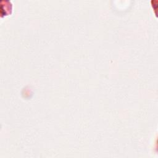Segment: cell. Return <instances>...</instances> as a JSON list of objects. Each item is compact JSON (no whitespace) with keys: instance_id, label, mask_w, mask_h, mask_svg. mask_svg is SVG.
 <instances>
[{"instance_id":"obj_1","label":"cell","mask_w":158,"mask_h":158,"mask_svg":"<svg viewBox=\"0 0 158 158\" xmlns=\"http://www.w3.org/2000/svg\"><path fill=\"white\" fill-rule=\"evenodd\" d=\"M5 6L1 5V12H3V10H5V13L4 14L6 15L9 13H11V10H12V4L11 3L10 1H9V0H3Z\"/></svg>"}]
</instances>
